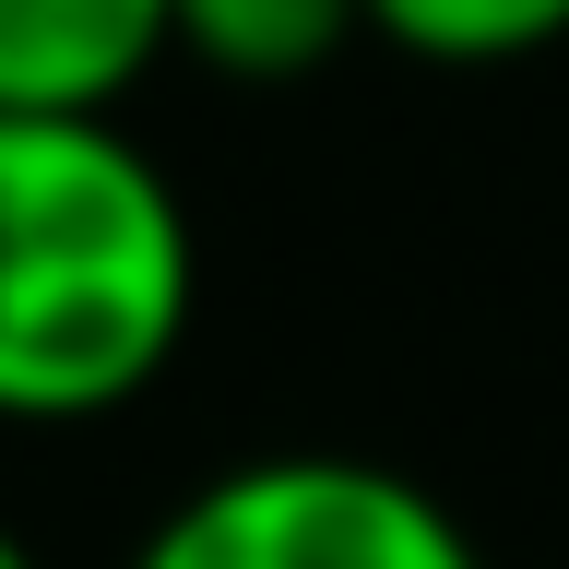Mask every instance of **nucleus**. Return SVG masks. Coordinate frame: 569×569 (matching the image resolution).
I'll return each mask as SVG.
<instances>
[{
    "label": "nucleus",
    "mask_w": 569,
    "mask_h": 569,
    "mask_svg": "<svg viewBox=\"0 0 569 569\" xmlns=\"http://www.w3.org/2000/svg\"><path fill=\"white\" fill-rule=\"evenodd\" d=\"M119 569H487L439 487L368 451H238L131 533Z\"/></svg>",
    "instance_id": "obj_2"
},
{
    "label": "nucleus",
    "mask_w": 569,
    "mask_h": 569,
    "mask_svg": "<svg viewBox=\"0 0 569 569\" xmlns=\"http://www.w3.org/2000/svg\"><path fill=\"white\" fill-rule=\"evenodd\" d=\"M167 60V0H0V119H131Z\"/></svg>",
    "instance_id": "obj_3"
},
{
    "label": "nucleus",
    "mask_w": 569,
    "mask_h": 569,
    "mask_svg": "<svg viewBox=\"0 0 569 569\" xmlns=\"http://www.w3.org/2000/svg\"><path fill=\"white\" fill-rule=\"evenodd\" d=\"M0 569H48V546H36L24 522H0Z\"/></svg>",
    "instance_id": "obj_6"
},
{
    "label": "nucleus",
    "mask_w": 569,
    "mask_h": 569,
    "mask_svg": "<svg viewBox=\"0 0 569 569\" xmlns=\"http://www.w3.org/2000/svg\"><path fill=\"white\" fill-rule=\"evenodd\" d=\"M178 12V60L213 83H309L368 36V0H167Z\"/></svg>",
    "instance_id": "obj_4"
},
{
    "label": "nucleus",
    "mask_w": 569,
    "mask_h": 569,
    "mask_svg": "<svg viewBox=\"0 0 569 569\" xmlns=\"http://www.w3.org/2000/svg\"><path fill=\"white\" fill-rule=\"evenodd\" d=\"M368 36L427 71H510L569 36V0H368Z\"/></svg>",
    "instance_id": "obj_5"
},
{
    "label": "nucleus",
    "mask_w": 569,
    "mask_h": 569,
    "mask_svg": "<svg viewBox=\"0 0 569 569\" xmlns=\"http://www.w3.org/2000/svg\"><path fill=\"white\" fill-rule=\"evenodd\" d=\"M202 226L131 119H0V427H107L190 356Z\"/></svg>",
    "instance_id": "obj_1"
}]
</instances>
